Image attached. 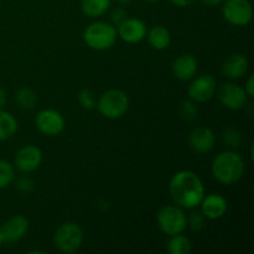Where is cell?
<instances>
[{"label":"cell","mask_w":254,"mask_h":254,"mask_svg":"<svg viewBox=\"0 0 254 254\" xmlns=\"http://www.w3.org/2000/svg\"><path fill=\"white\" fill-rule=\"evenodd\" d=\"M169 193L174 202L181 208H195L200 206L205 196V186L193 171L183 170L176 173L169 184Z\"/></svg>","instance_id":"1"},{"label":"cell","mask_w":254,"mask_h":254,"mask_svg":"<svg viewBox=\"0 0 254 254\" xmlns=\"http://www.w3.org/2000/svg\"><path fill=\"white\" fill-rule=\"evenodd\" d=\"M211 173L218 183L232 185L240 181L245 174V161L236 151H222L213 159Z\"/></svg>","instance_id":"2"},{"label":"cell","mask_w":254,"mask_h":254,"mask_svg":"<svg viewBox=\"0 0 254 254\" xmlns=\"http://www.w3.org/2000/svg\"><path fill=\"white\" fill-rule=\"evenodd\" d=\"M118 32L114 25L97 21L89 25L83 32V40L88 47L96 51L111 49L116 42Z\"/></svg>","instance_id":"3"},{"label":"cell","mask_w":254,"mask_h":254,"mask_svg":"<svg viewBox=\"0 0 254 254\" xmlns=\"http://www.w3.org/2000/svg\"><path fill=\"white\" fill-rule=\"evenodd\" d=\"M96 107L106 118L118 119L128 112L129 98L122 89H109L102 94Z\"/></svg>","instance_id":"4"},{"label":"cell","mask_w":254,"mask_h":254,"mask_svg":"<svg viewBox=\"0 0 254 254\" xmlns=\"http://www.w3.org/2000/svg\"><path fill=\"white\" fill-rule=\"evenodd\" d=\"M83 242L82 228L74 222H66L60 226L54 235V245L60 252L71 254L77 252Z\"/></svg>","instance_id":"5"},{"label":"cell","mask_w":254,"mask_h":254,"mask_svg":"<svg viewBox=\"0 0 254 254\" xmlns=\"http://www.w3.org/2000/svg\"><path fill=\"white\" fill-rule=\"evenodd\" d=\"M158 225L165 235H180L188 227V217L180 206H165L156 216Z\"/></svg>","instance_id":"6"},{"label":"cell","mask_w":254,"mask_h":254,"mask_svg":"<svg viewBox=\"0 0 254 254\" xmlns=\"http://www.w3.org/2000/svg\"><path fill=\"white\" fill-rule=\"evenodd\" d=\"M223 17L233 26H246L253 16V7L250 0H223Z\"/></svg>","instance_id":"7"},{"label":"cell","mask_w":254,"mask_h":254,"mask_svg":"<svg viewBox=\"0 0 254 254\" xmlns=\"http://www.w3.org/2000/svg\"><path fill=\"white\" fill-rule=\"evenodd\" d=\"M217 98L223 107L231 111H238L247 104L248 96L245 88L235 83H225L218 88Z\"/></svg>","instance_id":"8"},{"label":"cell","mask_w":254,"mask_h":254,"mask_svg":"<svg viewBox=\"0 0 254 254\" xmlns=\"http://www.w3.org/2000/svg\"><path fill=\"white\" fill-rule=\"evenodd\" d=\"M216 87H217V83H216L215 77L211 74H202L193 79L189 86V97L192 102L203 103L212 98L216 92Z\"/></svg>","instance_id":"9"},{"label":"cell","mask_w":254,"mask_h":254,"mask_svg":"<svg viewBox=\"0 0 254 254\" xmlns=\"http://www.w3.org/2000/svg\"><path fill=\"white\" fill-rule=\"evenodd\" d=\"M37 129L42 134L49 136L59 135L64 129V119L60 112L55 109H44L35 119Z\"/></svg>","instance_id":"10"},{"label":"cell","mask_w":254,"mask_h":254,"mask_svg":"<svg viewBox=\"0 0 254 254\" xmlns=\"http://www.w3.org/2000/svg\"><path fill=\"white\" fill-rule=\"evenodd\" d=\"M42 153L37 146L26 145L20 149L14 159V166L21 173H32L40 166Z\"/></svg>","instance_id":"11"},{"label":"cell","mask_w":254,"mask_h":254,"mask_svg":"<svg viewBox=\"0 0 254 254\" xmlns=\"http://www.w3.org/2000/svg\"><path fill=\"white\" fill-rule=\"evenodd\" d=\"M29 231V220L25 216L17 215L4 222L0 227L4 243H15L24 238Z\"/></svg>","instance_id":"12"},{"label":"cell","mask_w":254,"mask_h":254,"mask_svg":"<svg viewBox=\"0 0 254 254\" xmlns=\"http://www.w3.org/2000/svg\"><path fill=\"white\" fill-rule=\"evenodd\" d=\"M117 32L123 41L128 42V44H138V42L143 41L144 37L146 36V25L140 19H136V17L128 19L127 17L119 25Z\"/></svg>","instance_id":"13"},{"label":"cell","mask_w":254,"mask_h":254,"mask_svg":"<svg viewBox=\"0 0 254 254\" xmlns=\"http://www.w3.org/2000/svg\"><path fill=\"white\" fill-rule=\"evenodd\" d=\"M216 136L212 129L207 127H200L195 130L191 131L190 138H189V144L190 148L197 154L210 153L215 148Z\"/></svg>","instance_id":"14"},{"label":"cell","mask_w":254,"mask_h":254,"mask_svg":"<svg viewBox=\"0 0 254 254\" xmlns=\"http://www.w3.org/2000/svg\"><path fill=\"white\" fill-rule=\"evenodd\" d=\"M200 206L201 212L203 213V216L206 218L218 220V218L223 217L226 215V212H227L228 202L220 193H210L206 197L203 196Z\"/></svg>","instance_id":"15"},{"label":"cell","mask_w":254,"mask_h":254,"mask_svg":"<svg viewBox=\"0 0 254 254\" xmlns=\"http://www.w3.org/2000/svg\"><path fill=\"white\" fill-rule=\"evenodd\" d=\"M198 68V62L196 57L191 54H185L179 56L175 61L173 62V69L174 76L180 81H189L192 79L193 76L196 74Z\"/></svg>","instance_id":"16"},{"label":"cell","mask_w":254,"mask_h":254,"mask_svg":"<svg viewBox=\"0 0 254 254\" xmlns=\"http://www.w3.org/2000/svg\"><path fill=\"white\" fill-rule=\"evenodd\" d=\"M248 60L242 54H233L228 56L222 64V73L230 79H240L247 73Z\"/></svg>","instance_id":"17"},{"label":"cell","mask_w":254,"mask_h":254,"mask_svg":"<svg viewBox=\"0 0 254 254\" xmlns=\"http://www.w3.org/2000/svg\"><path fill=\"white\" fill-rule=\"evenodd\" d=\"M148 42L153 49L165 50L170 46L171 36L169 30L163 25H155L148 32Z\"/></svg>","instance_id":"18"},{"label":"cell","mask_w":254,"mask_h":254,"mask_svg":"<svg viewBox=\"0 0 254 254\" xmlns=\"http://www.w3.org/2000/svg\"><path fill=\"white\" fill-rule=\"evenodd\" d=\"M17 131V122L9 112L0 108V141L12 138Z\"/></svg>","instance_id":"19"},{"label":"cell","mask_w":254,"mask_h":254,"mask_svg":"<svg viewBox=\"0 0 254 254\" xmlns=\"http://www.w3.org/2000/svg\"><path fill=\"white\" fill-rule=\"evenodd\" d=\"M111 1L112 0H82V11L89 17H99L108 11Z\"/></svg>","instance_id":"20"},{"label":"cell","mask_w":254,"mask_h":254,"mask_svg":"<svg viewBox=\"0 0 254 254\" xmlns=\"http://www.w3.org/2000/svg\"><path fill=\"white\" fill-rule=\"evenodd\" d=\"M168 251L170 254H189L191 252V242L188 237L180 235L170 236Z\"/></svg>","instance_id":"21"},{"label":"cell","mask_w":254,"mask_h":254,"mask_svg":"<svg viewBox=\"0 0 254 254\" xmlns=\"http://www.w3.org/2000/svg\"><path fill=\"white\" fill-rule=\"evenodd\" d=\"M17 104L22 109H32L37 103V94L30 88H20L15 94Z\"/></svg>","instance_id":"22"},{"label":"cell","mask_w":254,"mask_h":254,"mask_svg":"<svg viewBox=\"0 0 254 254\" xmlns=\"http://www.w3.org/2000/svg\"><path fill=\"white\" fill-rule=\"evenodd\" d=\"M15 179V169L11 163L0 160V190L7 188Z\"/></svg>","instance_id":"23"},{"label":"cell","mask_w":254,"mask_h":254,"mask_svg":"<svg viewBox=\"0 0 254 254\" xmlns=\"http://www.w3.org/2000/svg\"><path fill=\"white\" fill-rule=\"evenodd\" d=\"M222 140L227 144V146L230 148H238L242 143L243 138L242 134H241L240 130L235 128H227L225 129L222 134Z\"/></svg>","instance_id":"24"},{"label":"cell","mask_w":254,"mask_h":254,"mask_svg":"<svg viewBox=\"0 0 254 254\" xmlns=\"http://www.w3.org/2000/svg\"><path fill=\"white\" fill-rule=\"evenodd\" d=\"M78 102L81 104V107L86 111H92V109L96 108L97 106V99L94 96L93 92L88 88L82 89L78 93Z\"/></svg>","instance_id":"25"},{"label":"cell","mask_w":254,"mask_h":254,"mask_svg":"<svg viewBox=\"0 0 254 254\" xmlns=\"http://www.w3.org/2000/svg\"><path fill=\"white\" fill-rule=\"evenodd\" d=\"M180 116L181 118L188 122H192L197 118L198 109L192 101H184L180 104Z\"/></svg>","instance_id":"26"},{"label":"cell","mask_w":254,"mask_h":254,"mask_svg":"<svg viewBox=\"0 0 254 254\" xmlns=\"http://www.w3.org/2000/svg\"><path fill=\"white\" fill-rule=\"evenodd\" d=\"M188 226L190 227L191 231H193V232H200V231L206 226V217L203 216L202 212L195 211V212L191 213L190 217L188 218Z\"/></svg>","instance_id":"27"},{"label":"cell","mask_w":254,"mask_h":254,"mask_svg":"<svg viewBox=\"0 0 254 254\" xmlns=\"http://www.w3.org/2000/svg\"><path fill=\"white\" fill-rule=\"evenodd\" d=\"M15 186H16L17 190L25 193H29L34 190V183H32L31 179L27 178V176H22V178L17 179L16 185Z\"/></svg>","instance_id":"28"},{"label":"cell","mask_w":254,"mask_h":254,"mask_svg":"<svg viewBox=\"0 0 254 254\" xmlns=\"http://www.w3.org/2000/svg\"><path fill=\"white\" fill-rule=\"evenodd\" d=\"M126 19H127V11L124 9H122V7H118V9L113 10V12H112L111 15V20L112 22H113L114 26H119V25H121Z\"/></svg>","instance_id":"29"},{"label":"cell","mask_w":254,"mask_h":254,"mask_svg":"<svg viewBox=\"0 0 254 254\" xmlns=\"http://www.w3.org/2000/svg\"><path fill=\"white\" fill-rule=\"evenodd\" d=\"M245 91H246V93H247L248 97H253V93H254V76H250L247 83H246Z\"/></svg>","instance_id":"30"},{"label":"cell","mask_w":254,"mask_h":254,"mask_svg":"<svg viewBox=\"0 0 254 254\" xmlns=\"http://www.w3.org/2000/svg\"><path fill=\"white\" fill-rule=\"evenodd\" d=\"M174 5L176 6H180V7H186V6H190L192 5L196 0H170Z\"/></svg>","instance_id":"31"},{"label":"cell","mask_w":254,"mask_h":254,"mask_svg":"<svg viewBox=\"0 0 254 254\" xmlns=\"http://www.w3.org/2000/svg\"><path fill=\"white\" fill-rule=\"evenodd\" d=\"M6 101H7L6 92H5L2 88H0V108H4V106L6 104Z\"/></svg>","instance_id":"32"},{"label":"cell","mask_w":254,"mask_h":254,"mask_svg":"<svg viewBox=\"0 0 254 254\" xmlns=\"http://www.w3.org/2000/svg\"><path fill=\"white\" fill-rule=\"evenodd\" d=\"M201 1L207 6H218L220 4H222L223 0H201Z\"/></svg>","instance_id":"33"},{"label":"cell","mask_w":254,"mask_h":254,"mask_svg":"<svg viewBox=\"0 0 254 254\" xmlns=\"http://www.w3.org/2000/svg\"><path fill=\"white\" fill-rule=\"evenodd\" d=\"M116 1L121 5H128L131 0H116Z\"/></svg>","instance_id":"34"},{"label":"cell","mask_w":254,"mask_h":254,"mask_svg":"<svg viewBox=\"0 0 254 254\" xmlns=\"http://www.w3.org/2000/svg\"><path fill=\"white\" fill-rule=\"evenodd\" d=\"M145 1H148V2H158V1H160V0H145Z\"/></svg>","instance_id":"35"},{"label":"cell","mask_w":254,"mask_h":254,"mask_svg":"<svg viewBox=\"0 0 254 254\" xmlns=\"http://www.w3.org/2000/svg\"><path fill=\"white\" fill-rule=\"evenodd\" d=\"M2 243H4V240H2L1 235H0V246H1V245H2Z\"/></svg>","instance_id":"36"}]
</instances>
